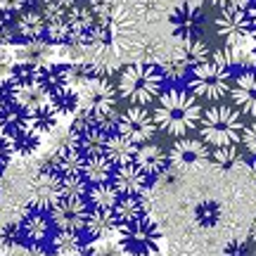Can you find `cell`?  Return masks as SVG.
Instances as JSON below:
<instances>
[{"label":"cell","instance_id":"6da1fadb","mask_svg":"<svg viewBox=\"0 0 256 256\" xmlns=\"http://www.w3.org/2000/svg\"><path fill=\"white\" fill-rule=\"evenodd\" d=\"M154 124L156 130L168 133L174 138H188V133L197 130L202 119V104L200 100L185 88H164L154 102Z\"/></svg>","mask_w":256,"mask_h":256},{"label":"cell","instance_id":"7a4b0ae2","mask_svg":"<svg viewBox=\"0 0 256 256\" xmlns=\"http://www.w3.org/2000/svg\"><path fill=\"white\" fill-rule=\"evenodd\" d=\"M164 86L166 83L159 64L133 62L119 74L116 92H119V100L128 102V107H147L159 100Z\"/></svg>","mask_w":256,"mask_h":256},{"label":"cell","instance_id":"3957f363","mask_svg":"<svg viewBox=\"0 0 256 256\" xmlns=\"http://www.w3.org/2000/svg\"><path fill=\"white\" fill-rule=\"evenodd\" d=\"M242 128H244V119L232 104H209L206 110H202L200 119V130L202 140L216 150V147H235L242 138Z\"/></svg>","mask_w":256,"mask_h":256},{"label":"cell","instance_id":"277c9868","mask_svg":"<svg viewBox=\"0 0 256 256\" xmlns=\"http://www.w3.org/2000/svg\"><path fill=\"white\" fill-rule=\"evenodd\" d=\"M230 86H232V74L211 60L192 66L190 78H188V90L200 102L204 100L211 104L223 102V98L230 95Z\"/></svg>","mask_w":256,"mask_h":256},{"label":"cell","instance_id":"5b68a950","mask_svg":"<svg viewBox=\"0 0 256 256\" xmlns=\"http://www.w3.org/2000/svg\"><path fill=\"white\" fill-rule=\"evenodd\" d=\"M116 244L121 247L124 256H154L159 254L162 230L150 216H145V218L136 220V223L121 226Z\"/></svg>","mask_w":256,"mask_h":256},{"label":"cell","instance_id":"8992f818","mask_svg":"<svg viewBox=\"0 0 256 256\" xmlns=\"http://www.w3.org/2000/svg\"><path fill=\"white\" fill-rule=\"evenodd\" d=\"M116 133H121L124 138H128L130 142H136L138 147L152 142V138L156 133L154 116L147 107H128L119 114V126Z\"/></svg>","mask_w":256,"mask_h":256},{"label":"cell","instance_id":"52a82bcc","mask_svg":"<svg viewBox=\"0 0 256 256\" xmlns=\"http://www.w3.org/2000/svg\"><path fill=\"white\" fill-rule=\"evenodd\" d=\"M214 28L226 48H247V43H252V28L244 10H220L214 19Z\"/></svg>","mask_w":256,"mask_h":256},{"label":"cell","instance_id":"ba28073f","mask_svg":"<svg viewBox=\"0 0 256 256\" xmlns=\"http://www.w3.org/2000/svg\"><path fill=\"white\" fill-rule=\"evenodd\" d=\"M90 206L86 200H60L50 211V218L57 232H83Z\"/></svg>","mask_w":256,"mask_h":256},{"label":"cell","instance_id":"9c48e42d","mask_svg":"<svg viewBox=\"0 0 256 256\" xmlns=\"http://www.w3.org/2000/svg\"><path fill=\"white\" fill-rule=\"evenodd\" d=\"M168 24H171V31L178 40H188V38H200L206 28V12L202 8H194V5H176L171 12H168Z\"/></svg>","mask_w":256,"mask_h":256},{"label":"cell","instance_id":"30bf717a","mask_svg":"<svg viewBox=\"0 0 256 256\" xmlns=\"http://www.w3.org/2000/svg\"><path fill=\"white\" fill-rule=\"evenodd\" d=\"M60 200H62L60 178L55 174H48V171H38L28 183V209L50 214Z\"/></svg>","mask_w":256,"mask_h":256},{"label":"cell","instance_id":"8fae6325","mask_svg":"<svg viewBox=\"0 0 256 256\" xmlns=\"http://www.w3.org/2000/svg\"><path fill=\"white\" fill-rule=\"evenodd\" d=\"M78 98H81V110L98 114V112L114 110V104L119 100V92H116V86L110 83V78L98 76L78 90Z\"/></svg>","mask_w":256,"mask_h":256},{"label":"cell","instance_id":"7c38bea8","mask_svg":"<svg viewBox=\"0 0 256 256\" xmlns=\"http://www.w3.org/2000/svg\"><path fill=\"white\" fill-rule=\"evenodd\" d=\"M19 230H22V242H26L31 247H46V244H52V238H55V226H52V218L46 211H34L26 209L24 216L19 220Z\"/></svg>","mask_w":256,"mask_h":256},{"label":"cell","instance_id":"4fadbf2b","mask_svg":"<svg viewBox=\"0 0 256 256\" xmlns=\"http://www.w3.org/2000/svg\"><path fill=\"white\" fill-rule=\"evenodd\" d=\"M211 147L202 138H178L168 150V164L176 168H190L209 162Z\"/></svg>","mask_w":256,"mask_h":256},{"label":"cell","instance_id":"5bb4252c","mask_svg":"<svg viewBox=\"0 0 256 256\" xmlns=\"http://www.w3.org/2000/svg\"><path fill=\"white\" fill-rule=\"evenodd\" d=\"M230 98H232V107L240 114H247V116L256 119V69L254 72H240L232 78Z\"/></svg>","mask_w":256,"mask_h":256},{"label":"cell","instance_id":"9a60e30c","mask_svg":"<svg viewBox=\"0 0 256 256\" xmlns=\"http://www.w3.org/2000/svg\"><path fill=\"white\" fill-rule=\"evenodd\" d=\"M112 185L121 197H136V194H145L147 185H150V176L138 164L116 166L114 176H112Z\"/></svg>","mask_w":256,"mask_h":256},{"label":"cell","instance_id":"2e32d148","mask_svg":"<svg viewBox=\"0 0 256 256\" xmlns=\"http://www.w3.org/2000/svg\"><path fill=\"white\" fill-rule=\"evenodd\" d=\"M119 228L121 226L114 216V211L90 209L83 232L88 235V242H107L112 235H119Z\"/></svg>","mask_w":256,"mask_h":256},{"label":"cell","instance_id":"e0dca14e","mask_svg":"<svg viewBox=\"0 0 256 256\" xmlns=\"http://www.w3.org/2000/svg\"><path fill=\"white\" fill-rule=\"evenodd\" d=\"M142 171H145L150 178H156V176H162L168 168V152H166L164 147H159L156 142H147V145H140L138 147V154H136V162Z\"/></svg>","mask_w":256,"mask_h":256},{"label":"cell","instance_id":"ac0fdd59","mask_svg":"<svg viewBox=\"0 0 256 256\" xmlns=\"http://www.w3.org/2000/svg\"><path fill=\"white\" fill-rule=\"evenodd\" d=\"M46 17L40 10H24L22 14L14 22V36L22 43H28V40H40L46 36Z\"/></svg>","mask_w":256,"mask_h":256},{"label":"cell","instance_id":"d6986e66","mask_svg":"<svg viewBox=\"0 0 256 256\" xmlns=\"http://www.w3.org/2000/svg\"><path fill=\"white\" fill-rule=\"evenodd\" d=\"M114 216L119 220V226H128L136 220L150 216V202L145 194H136V197H119L116 206H114Z\"/></svg>","mask_w":256,"mask_h":256},{"label":"cell","instance_id":"ffe728a7","mask_svg":"<svg viewBox=\"0 0 256 256\" xmlns=\"http://www.w3.org/2000/svg\"><path fill=\"white\" fill-rule=\"evenodd\" d=\"M136 154H138V145L130 142L128 138H124L121 133H112V136L107 138L104 156L114 164V168H116V166L133 164V162H136Z\"/></svg>","mask_w":256,"mask_h":256},{"label":"cell","instance_id":"44dd1931","mask_svg":"<svg viewBox=\"0 0 256 256\" xmlns=\"http://www.w3.org/2000/svg\"><path fill=\"white\" fill-rule=\"evenodd\" d=\"M112 176H114V164H112V162L104 154L86 156L81 178L86 180V185H88V188H92V185L112 183Z\"/></svg>","mask_w":256,"mask_h":256},{"label":"cell","instance_id":"7402d4cb","mask_svg":"<svg viewBox=\"0 0 256 256\" xmlns=\"http://www.w3.org/2000/svg\"><path fill=\"white\" fill-rule=\"evenodd\" d=\"M57 121H60V114H57V112L50 107V102H48V104L38 107V110L26 112L24 128L31 130V133H36V136L40 138V136H46V133H52V130L57 128Z\"/></svg>","mask_w":256,"mask_h":256},{"label":"cell","instance_id":"603a6c76","mask_svg":"<svg viewBox=\"0 0 256 256\" xmlns=\"http://www.w3.org/2000/svg\"><path fill=\"white\" fill-rule=\"evenodd\" d=\"M180 43V50L176 52L178 57H183L190 66H197L202 62H209L211 55H214V48L204 36L200 38H188V40H178Z\"/></svg>","mask_w":256,"mask_h":256},{"label":"cell","instance_id":"cb8c5ba5","mask_svg":"<svg viewBox=\"0 0 256 256\" xmlns=\"http://www.w3.org/2000/svg\"><path fill=\"white\" fill-rule=\"evenodd\" d=\"M119 192L114 190L112 183H104V185H92L88 188V194H86V202L90 209H102V211H114L116 202H119Z\"/></svg>","mask_w":256,"mask_h":256},{"label":"cell","instance_id":"d4e9b609","mask_svg":"<svg viewBox=\"0 0 256 256\" xmlns=\"http://www.w3.org/2000/svg\"><path fill=\"white\" fill-rule=\"evenodd\" d=\"M159 69H162V76H164V83H171V88H180V83H188L190 72H192L190 64L178 55L171 57V60H166V62H162Z\"/></svg>","mask_w":256,"mask_h":256},{"label":"cell","instance_id":"484cf974","mask_svg":"<svg viewBox=\"0 0 256 256\" xmlns=\"http://www.w3.org/2000/svg\"><path fill=\"white\" fill-rule=\"evenodd\" d=\"M52 52V48L48 40H28V43H22L19 46V62L24 64H34V66H43V64H50L48 57Z\"/></svg>","mask_w":256,"mask_h":256},{"label":"cell","instance_id":"4316f807","mask_svg":"<svg viewBox=\"0 0 256 256\" xmlns=\"http://www.w3.org/2000/svg\"><path fill=\"white\" fill-rule=\"evenodd\" d=\"M107 133H102L100 128H88L81 136H76V147L81 150L83 156H98L104 154V145H107Z\"/></svg>","mask_w":256,"mask_h":256},{"label":"cell","instance_id":"83f0119b","mask_svg":"<svg viewBox=\"0 0 256 256\" xmlns=\"http://www.w3.org/2000/svg\"><path fill=\"white\" fill-rule=\"evenodd\" d=\"M5 138L10 140V145H12V150H14V154H19V156H31L38 147H40V138H38L36 133L26 130V128H17V130L8 133Z\"/></svg>","mask_w":256,"mask_h":256},{"label":"cell","instance_id":"f1b7e54d","mask_svg":"<svg viewBox=\"0 0 256 256\" xmlns=\"http://www.w3.org/2000/svg\"><path fill=\"white\" fill-rule=\"evenodd\" d=\"M86 240L81 238V232H55L52 238V252L57 256H74L83 247Z\"/></svg>","mask_w":256,"mask_h":256},{"label":"cell","instance_id":"f546056e","mask_svg":"<svg viewBox=\"0 0 256 256\" xmlns=\"http://www.w3.org/2000/svg\"><path fill=\"white\" fill-rule=\"evenodd\" d=\"M209 162L214 166H218L223 171H228L232 166L240 164V152L238 147H216V150H211V156Z\"/></svg>","mask_w":256,"mask_h":256},{"label":"cell","instance_id":"4dcf8cb0","mask_svg":"<svg viewBox=\"0 0 256 256\" xmlns=\"http://www.w3.org/2000/svg\"><path fill=\"white\" fill-rule=\"evenodd\" d=\"M60 190H62V200H86L88 194V185L83 178H60Z\"/></svg>","mask_w":256,"mask_h":256},{"label":"cell","instance_id":"1f68e13d","mask_svg":"<svg viewBox=\"0 0 256 256\" xmlns=\"http://www.w3.org/2000/svg\"><path fill=\"white\" fill-rule=\"evenodd\" d=\"M240 142L244 145V150H247L252 156H256V119H252L249 124H244V128H242V138H240Z\"/></svg>","mask_w":256,"mask_h":256},{"label":"cell","instance_id":"d6a6232c","mask_svg":"<svg viewBox=\"0 0 256 256\" xmlns=\"http://www.w3.org/2000/svg\"><path fill=\"white\" fill-rule=\"evenodd\" d=\"M12 156H14V150L10 145V140L5 136H0V174L8 168V164L12 162Z\"/></svg>","mask_w":256,"mask_h":256},{"label":"cell","instance_id":"836d02e7","mask_svg":"<svg viewBox=\"0 0 256 256\" xmlns=\"http://www.w3.org/2000/svg\"><path fill=\"white\" fill-rule=\"evenodd\" d=\"M218 10H244L249 0H206Z\"/></svg>","mask_w":256,"mask_h":256},{"label":"cell","instance_id":"e575fe53","mask_svg":"<svg viewBox=\"0 0 256 256\" xmlns=\"http://www.w3.org/2000/svg\"><path fill=\"white\" fill-rule=\"evenodd\" d=\"M244 17H247V24L252 28V36L256 34V0H249L247 8H244Z\"/></svg>","mask_w":256,"mask_h":256},{"label":"cell","instance_id":"d590c367","mask_svg":"<svg viewBox=\"0 0 256 256\" xmlns=\"http://www.w3.org/2000/svg\"><path fill=\"white\" fill-rule=\"evenodd\" d=\"M98 256H124V252L119 244L104 242V244H98Z\"/></svg>","mask_w":256,"mask_h":256},{"label":"cell","instance_id":"8d00e7d4","mask_svg":"<svg viewBox=\"0 0 256 256\" xmlns=\"http://www.w3.org/2000/svg\"><path fill=\"white\" fill-rule=\"evenodd\" d=\"M247 242H230L226 247V256H247Z\"/></svg>","mask_w":256,"mask_h":256},{"label":"cell","instance_id":"74e56055","mask_svg":"<svg viewBox=\"0 0 256 256\" xmlns=\"http://www.w3.org/2000/svg\"><path fill=\"white\" fill-rule=\"evenodd\" d=\"M74 256H98V244H92V242H83V247L78 249Z\"/></svg>","mask_w":256,"mask_h":256},{"label":"cell","instance_id":"f35d334b","mask_svg":"<svg viewBox=\"0 0 256 256\" xmlns=\"http://www.w3.org/2000/svg\"><path fill=\"white\" fill-rule=\"evenodd\" d=\"M8 19H10V14H8V12H5L2 8H0V28L8 26Z\"/></svg>","mask_w":256,"mask_h":256},{"label":"cell","instance_id":"ab89813d","mask_svg":"<svg viewBox=\"0 0 256 256\" xmlns=\"http://www.w3.org/2000/svg\"><path fill=\"white\" fill-rule=\"evenodd\" d=\"M0 136H5V112H2V104H0Z\"/></svg>","mask_w":256,"mask_h":256},{"label":"cell","instance_id":"60d3db41","mask_svg":"<svg viewBox=\"0 0 256 256\" xmlns=\"http://www.w3.org/2000/svg\"><path fill=\"white\" fill-rule=\"evenodd\" d=\"M185 5H194V8H202V2H204V0H183Z\"/></svg>","mask_w":256,"mask_h":256},{"label":"cell","instance_id":"b9f144b4","mask_svg":"<svg viewBox=\"0 0 256 256\" xmlns=\"http://www.w3.org/2000/svg\"><path fill=\"white\" fill-rule=\"evenodd\" d=\"M252 55H254V60H256V34L252 36Z\"/></svg>","mask_w":256,"mask_h":256}]
</instances>
